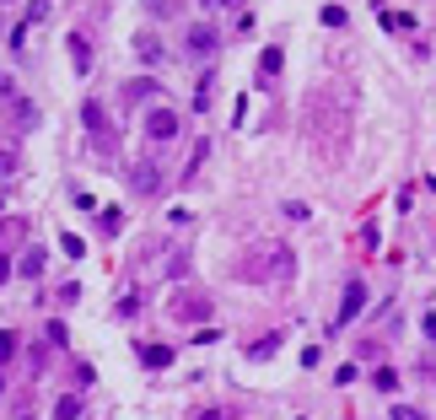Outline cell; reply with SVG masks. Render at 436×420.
<instances>
[{"mask_svg":"<svg viewBox=\"0 0 436 420\" xmlns=\"http://www.w3.org/2000/svg\"><path fill=\"white\" fill-rule=\"evenodd\" d=\"M0 221H6V216H0Z\"/></svg>","mask_w":436,"mask_h":420,"instance_id":"obj_30","label":"cell"},{"mask_svg":"<svg viewBox=\"0 0 436 420\" xmlns=\"http://www.w3.org/2000/svg\"><path fill=\"white\" fill-rule=\"evenodd\" d=\"M237 275L243 280H291L296 275V254L286 242H264V248H253L248 259L237 264Z\"/></svg>","mask_w":436,"mask_h":420,"instance_id":"obj_1","label":"cell"},{"mask_svg":"<svg viewBox=\"0 0 436 420\" xmlns=\"http://www.w3.org/2000/svg\"><path fill=\"white\" fill-rule=\"evenodd\" d=\"M145 135L151 140H172L178 135V114H172V108H151V114H145Z\"/></svg>","mask_w":436,"mask_h":420,"instance_id":"obj_5","label":"cell"},{"mask_svg":"<svg viewBox=\"0 0 436 420\" xmlns=\"http://www.w3.org/2000/svg\"><path fill=\"white\" fill-rule=\"evenodd\" d=\"M6 275H11V259H6V254H0V286H6Z\"/></svg>","mask_w":436,"mask_h":420,"instance_id":"obj_27","label":"cell"},{"mask_svg":"<svg viewBox=\"0 0 436 420\" xmlns=\"http://www.w3.org/2000/svg\"><path fill=\"white\" fill-rule=\"evenodd\" d=\"M17 270H22V275H27V280H38V275H43V248H27V254H22V264H17Z\"/></svg>","mask_w":436,"mask_h":420,"instance_id":"obj_10","label":"cell"},{"mask_svg":"<svg viewBox=\"0 0 436 420\" xmlns=\"http://www.w3.org/2000/svg\"><path fill=\"white\" fill-rule=\"evenodd\" d=\"M172 345H140V366H151V372H162V366H172Z\"/></svg>","mask_w":436,"mask_h":420,"instance_id":"obj_7","label":"cell"},{"mask_svg":"<svg viewBox=\"0 0 436 420\" xmlns=\"http://www.w3.org/2000/svg\"><path fill=\"white\" fill-rule=\"evenodd\" d=\"M60 248L70 254V259H86V242L76 238V232H60Z\"/></svg>","mask_w":436,"mask_h":420,"instance_id":"obj_16","label":"cell"},{"mask_svg":"<svg viewBox=\"0 0 436 420\" xmlns=\"http://www.w3.org/2000/svg\"><path fill=\"white\" fill-rule=\"evenodd\" d=\"M372 388H377V394H394V388H398V372H394V366H377Z\"/></svg>","mask_w":436,"mask_h":420,"instance_id":"obj_13","label":"cell"},{"mask_svg":"<svg viewBox=\"0 0 436 420\" xmlns=\"http://www.w3.org/2000/svg\"><path fill=\"white\" fill-rule=\"evenodd\" d=\"M205 157H210V146H205V140H200V146H194V157H188V167H184V178H194V173L205 167Z\"/></svg>","mask_w":436,"mask_h":420,"instance_id":"obj_17","label":"cell"},{"mask_svg":"<svg viewBox=\"0 0 436 420\" xmlns=\"http://www.w3.org/2000/svg\"><path fill=\"white\" fill-rule=\"evenodd\" d=\"M17 350H22V345H17V334H11V329H0V361H11Z\"/></svg>","mask_w":436,"mask_h":420,"instance_id":"obj_20","label":"cell"},{"mask_svg":"<svg viewBox=\"0 0 436 420\" xmlns=\"http://www.w3.org/2000/svg\"><path fill=\"white\" fill-rule=\"evenodd\" d=\"M394 420H420V410H410V404H398V410H394Z\"/></svg>","mask_w":436,"mask_h":420,"instance_id":"obj_26","label":"cell"},{"mask_svg":"<svg viewBox=\"0 0 436 420\" xmlns=\"http://www.w3.org/2000/svg\"><path fill=\"white\" fill-rule=\"evenodd\" d=\"M70 60H76V70H86V65H92V54H86V38H81V33H70Z\"/></svg>","mask_w":436,"mask_h":420,"instance_id":"obj_14","label":"cell"},{"mask_svg":"<svg viewBox=\"0 0 436 420\" xmlns=\"http://www.w3.org/2000/svg\"><path fill=\"white\" fill-rule=\"evenodd\" d=\"M286 210V221H307L312 216V205H302V200H291V205H280Z\"/></svg>","mask_w":436,"mask_h":420,"instance_id":"obj_21","label":"cell"},{"mask_svg":"<svg viewBox=\"0 0 436 420\" xmlns=\"http://www.w3.org/2000/svg\"><path fill=\"white\" fill-rule=\"evenodd\" d=\"M162 183H167V173H162L151 157L129 167V189H135V194H145V200H151V194H162Z\"/></svg>","mask_w":436,"mask_h":420,"instance_id":"obj_3","label":"cell"},{"mask_svg":"<svg viewBox=\"0 0 436 420\" xmlns=\"http://www.w3.org/2000/svg\"><path fill=\"white\" fill-rule=\"evenodd\" d=\"M366 313V280H350L345 286V302H339V318H334V329H345L350 318H361Z\"/></svg>","mask_w":436,"mask_h":420,"instance_id":"obj_4","label":"cell"},{"mask_svg":"<svg viewBox=\"0 0 436 420\" xmlns=\"http://www.w3.org/2000/svg\"><path fill=\"white\" fill-rule=\"evenodd\" d=\"M54 420H81V399H76V394H65V399L54 404Z\"/></svg>","mask_w":436,"mask_h":420,"instance_id":"obj_11","label":"cell"},{"mask_svg":"<svg viewBox=\"0 0 436 420\" xmlns=\"http://www.w3.org/2000/svg\"><path fill=\"white\" fill-rule=\"evenodd\" d=\"M17 173V151H0V178H11Z\"/></svg>","mask_w":436,"mask_h":420,"instance_id":"obj_24","label":"cell"},{"mask_svg":"<svg viewBox=\"0 0 436 420\" xmlns=\"http://www.w3.org/2000/svg\"><path fill=\"white\" fill-rule=\"evenodd\" d=\"M81 124H86V135H92V146H97L103 157H113V151H119V135H113V124H108L103 102H86V108H81Z\"/></svg>","mask_w":436,"mask_h":420,"instance_id":"obj_2","label":"cell"},{"mask_svg":"<svg viewBox=\"0 0 436 420\" xmlns=\"http://www.w3.org/2000/svg\"><path fill=\"white\" fill-rule=\"evenodd\" d=\"M420 329H426V340H436V313H426V318H420Z\"/></svg>","mask_w":436,"mask_h":420,"instance_id":"obj_25","label":"cell"},{"mask_svg":"<svg viewBox=\"0 0 436 420\" xmlns=\"http://www.w3.org/2000/svg\"><path fill=\"white\" fill-rule=\"evenodd\" d=\"M135 54H140L145 65H162V54H167V49H162L156 38H151V33H140V38H135Z\"/></svg>","mask_w":436,"mask_h":420,"instance_id":"obj_9","label":"cell"},{"mask_svg":"<svg viewBox=\"0 0 436 420\" xmlns=\"http://www.w3.org/2000/svg\"><path fill=\"white\" fill-rule=\"evenodd\" d=\"M0 382H6V378H0Z\"/></svg>","mask_w":436,"mask_h":420,"instance_id":"obj_29","label":"cell"},{"mask_svg":"<svg viewBox=\"0 0 436 420\" xmlns=\"http://www.w3.org/2000/svg\"><path fill=\"white\" fill-rule=\"evenodd\" d=\"M275 350H280V334H270V340H259V345L248 350V356H253V361H264V356H275Z\"/></svg>","mask_w":436,"mask_h":420,"instance_id":"obj_19","label":"cell"},{"mask_svg":"<svg viewBox=\"0 0 436 420\" xmlns=\"http://www.w3.org/2000/svg\"><path fill=\"white\" fill-rule=\"evenodd\" d=\"M323 27H345V6H323Z\"/></svg>","mask_w":436,"mask_h":420,"instance_id":"obj_22","label":"cell"},{"mask_svg":"<svg viewBox=\"0 0 436 420\" xmlns=\"http://www.w3.org/2000/svg\"><path fill=\"white\" fill-rule=\"evenodd\" d=\"M172 318L205 323V318H210V297H172Z\"/></svg>","mask_w":436,"mask_h":420,"instance_id":"obj_6","label":"cell"},{"mask_svg":"<svg viewBox=\"0 0 436 420\" xmlns=\"http://www.w3.org/2000/svg\"><path fill=\"white\" fill-rule=\"evenodd\" d=\"M280 60H286L280 49H264V54H259V76H280Z\"/></svg>","mask_w":436,"mask_h":420,"instance_id":"obj_12","label":"cell"},{"mask_svg":"<svg viewBox=\"0 0 436 420\" xmlns=\"http://www.w3.org/2000/svg\"><path fill=\"white\" fill-rule=\"evenodd\" d=\"M49 17V0H33V6H27V27H33V22H43Z\"/></svg>","mask_w":436,"mask_h":420,"instance_id":"obj_23","label":"cell"},{"mask_svg":"<svg viewBox=\"0 0 436 420\" xmlns=\"http://www.w3.org/2000/svg\"><path fill=\"white\" fill-rule=\"evenodd\" d=\"M382 27H388V33H410V27H415V17H404V11H382Z\"/></svg>","mask_w":436,"mask_h":420,"instance_id":"obj_15","label":"cell"},{"mask_svg":"<svg viewBox=\"0 0 436 420\" xmlns=\"http://www.w3.org/2000/svg\"><path fill=\"white\" fill-rule=\"evenodd\" d=\"M200 420H232V415H221V410H205V415H200Z\"/></svg>","mask_w":436,"mask_h":420,"instance_id":"obj_28","label":"cell"},{"mask_svg":"<svg viewBox=\"0 0 436 420\" xmlns=\"http://www.w3.org/2000/svg\"><path fill=\"white\" fill-rule=\"evenodd\" d=\"M151 92H156L151 81H129V86H124V98H129V102H145V98H151Z\"/></svg>","mask_w":436,"mask_h":420,"instance_id":"obj_18","label":"cell"},{"mask_svg":"<svg viewBox=\"0 0 436 420\" xmlns=\"http://www.w3.org/2000/svg\"><path fill=\"white\" fill-rule=\"evenodd\" d=\"M210 49H216V27H205V22L188 27V54H210Z\"/></svg>","mask_w":436,"mask_h":420,"instance_id":"obj_8","label":"cell"}]
</instances>
